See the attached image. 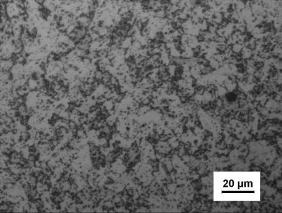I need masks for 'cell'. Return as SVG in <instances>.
Segmentation results:
<instances>
[{
  "label": "cell",
  "instance_id": "obj_2",
  "mask_svg": "<svg viewBox=\"0 0 282 213\" xmlns=\"http://www.w3.org/2000/svg\"><path fill=\"white\" fill-rule=\"evenodd\" d=\"M39 5H42L45 0H34Z\"/></svg>",
  "mask_w": 282,
  "mask_h": 213
},
{
  "label": "cell",
  "instance_id": "obj_1",
  "mask_svg": "<svg viewBox=\"0 0 282 213\" xmlns=\"http://www.w3.org/2000/svg\"><path fill=\"white\" fill-rule=\"evenodd\" d=\"M92 18L89 15L85 14H80L75 18V23L77 25L87 28L91 25Z\"/></svg>",
  "mask_w": 282,
  "mask_h": 213
}]
</instances>
